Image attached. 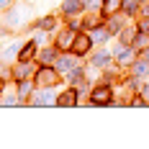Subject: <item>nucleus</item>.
<instances>
[{
	"label": "nucleus",
	"instance_id": "f257e3e1",
	"mask_svg": "<svg viewBox=\"0 0 149 149\" xmlns=\"http://www.w3.org/2000/svg\"><path fill=\"white\" fill-rule=\"evenodd\" d=\"M62 77H64V74H62L54 64H41L39 72H36V77H33V82H36V88H57L62 82Z\"/></svg>",
	"mask_w": 149,
	"mask_h": 149
},
{
	"label": "nucleus",
	"instance_id": "f03ea898",
	"mask_svg": "<svg viewBox=\"0 0 149 149\" xmlns=\"http://www.w3.org/2000/svg\"><path fill=\"white\" fill-rule=\"evenodd\" d=\"M26 21H29V10H26L23 5H13V8H8L5 15H3L5 29H10V31L23 29V26H26Z\"/></svg>",
	"mask_w": 149,
	"mask_h": 149
},
{
	"label": "nucleus",
	"instance_id": "7ed1b4c3",
	"mask_svg": "<svg viewBox=\"0 0 149 149\" xmlns=\"http://www.w3.org/2000/svg\"><path fill=\"white\" fill-rule=\"evenodd\" d=\"M39 62H33V59H29V62H15L13 64V70H10V77H13L15 82H21V80H33L36 77V72H39Z\"/></svg>",
	"mask_w": 149,
	"mask_h": 149
},
{
	"label": "nucleus",
	"instance_id": "20e7f679",
	"mask_svg": "<svg viewBox=\"0 0 149 149\" xmlns=\"http://www.w3.org/2000/svg\"><path fill=\"white\" fill-rule=\"evenodd\" d=\"M90 103L93 105H111L113 103V82H100L90 90Z\"/></svg>",
	"mask_w": 149,
	"mask_h": 149
},
{
	"label": "nucleus",
	"instance_id": "39448f33",
	"mask_svg": "<svg viewBox=\"0 0 149 149\" xmlns=\"http://www.w3.org/2000/svg\"><path fill=\"white\" fill-rule=\"evenodd\" d=\"M95 46V41H93V36H90V31H77V36H74L72 41V54H77V57H88L90 49Z\"/></svg>",
	"mask_w": 149,
	"mask_h": 149
},
{
	"label": "nucleus",
	"instance_id": "423d86ee",
	"mask_svg": "<svg viewBox=\"0 0 149 149\" xmlns=\"http://www.w3.org/2000/svg\"><path fill=\"white\" fill-rule=\"evenodd\" d=\"M113 59H116L118 67H131L136 62V49L131 44H118L113 49Z\"/></svg>",
	"mask_w": 149,
	"mask_h": 149
},
{
	"label": "nucleus",
	"instance_id": "0eeeda50",
	"mask_svg": "<svg viewBox=\"0 0 149 149\" xmlns=\"http://www.w3.org/2000/svg\"><path fill=\"white\" fill-rule=\"evenodd\" d=\"M31 105H57V95H54V88H36V93L31 95Z\"/></svg>",
	"mask_w": 149,
	"mask_h": 149
},
{
	"label": "nucleus",
	"instance_id": "6e6552de",
	"mask_svg": "<svg viewBox=\"0 0 149 149\" xmlns=\"http://www.w3.org/2000/svg\"><path fill=\"white\" fill-rule=\"evenodd\" d=\"M74 36H77V29H72V26H70V29H59L57 31V39H54V46H57L59 52H70Z\"/></svg>",
	"mask_w": 149,
	"mask_h": 149
},
{
	"label": "nucleus",
	"instance_id": "1a4fd4ad",
	"mask_svg": "<svg viewBox=\"0 0 149 149\" xmlns=\"http://www.w3.org/2000/svg\"><path fill=\"white\" fill-rule=\"evenodd\" d=\"M77 59H80V57L72 54V52H59V57H57V62H54V67H57L62 74H70L74 67H77Z\"/></svg>",
	"mask_w": 149,
	"mask_h": 149
},
{
	"label": "nucleus",
	"instance_id": "9d476101",
	"mask_svg": "<svg viewBox=\"0 0 149 149\" xmlns=\"http://www.w3.org/2000/svg\"><path fill=\"white\" fill-rule=\"evenodd\" d=\"M59 10H62L64 18L82 15V13H85V0H62V3H59Z\"/></svg>",
	"mask_w": 149,
	"mask_h": 149
},
{
	"label": "nucleus",
	"instance_id": "9b49d317",
	"mask_svg": "<svg viewBox=\"0 0 149 149\" xmlns=\"http://www.w3.org/2000/svg\"><path fill=\"white\" fill-rule=\"evenodd\" d=\"M111 62H113V52H108V44H105L100 52L90 54V67H95V70H108Z\"/></svg>",
	"mask_w": 149,
	"mask_h": 149
},
{
	"label": "nucleus",
	"instance_id": "f8f14e48",
	"mask_svg": "<svg viewBox=\"0 0 149 149\" xmlns=\"http://www.w3.org/2000/svg\"><path fill=\"white\" fill-rule=\"evenodd\" d=\"M15 93H18L21 103L26 105L31 100V95L36 93V82H33V80H21V82H15Z\"/></svg>",
	"mask_w": 149,
	"mask_h": 149
},
{
	"label": "nucleus",
	"instance_id": "ddd939ff",
	"mask_svg": "<svg viewBox=\"0 0 149 149\" xmlns=\"http://www.w3.org/2000/svg\"><path fill=\"white\" fill-rule=\"evenodd\" d=\"M77 103H80L77 88H67V90H62L59 95H57V105H62V108H70V105H77Z\"/></svg>",
	"mask_w": 149,
	"mask_h": 149
},
{
	"label": "nucleus",
	"instance_id": "4468645a",
	"mask_svg": "<svg viewBox=\"0 0 149 149\" xmlns=\"http://www.w3.org/2000/svg\"><path fill=\"white\" fill-rule=\"evenodd\" d=\"M57 57H59V49H57L54 44L52 46H41L39 54H36V62H39V64H54Z\"/></svg>",
	"mask_w": 149,
	"mask_h": 149
},
{
	"label": "nucleus",
	"instance_id": "2eb2a0df",
	"mask_svg": "<svg viewBox=\"0 0 149 149\" xmlns=\"http://www.w3.org/2000/svg\"><path fill=\"white\" fill-rule=\"evenodd\" d=\"M136 33H139V26H136V23H126V26L118 31L116 39H118V44H134Z\"/></svg>",
	"mask_w": 149,
	"mask_h": 149
},
{
	"label": "nucleus",
	"instance_id": "dca6fc26",
	"mask_svg": "<svg viewBox=\"0 0 149 149\" xmlns=\"http://www.w3.org/2000/svg\"><path fill=\"white\" fill-rule=\"evenodd\" d=\"M33 29L36 31H57V18L54 15H44V18H39V21H33Z\"/></svg>",
	"mask_w": 149,
	"mask_h": 149
},
{
	"label": "nucleus",
	"instance_id": "f3484780",
	"mask_svg": "<svg viewBox=\"0 0 149 149\" xmlns=\"http://www.w3.org/2000/svg\"><path fill=\"white\" fill-rule=\"evenodd\" d=\"M90 36H93V41L95 44H108L111 41V31H108V26H98V29H90Z\"/></svg>",
	"mask_w": 149,
	"mask_h": 149
},
{
	"label": "nucleus",
	"instance_id": "a211bd4d",
	"mask_svg": "<svg viewBox=\"0 0 149 149\" xmlns=\"http://www.w3.org/2000/svg\"><path fill=\"white\" fill-rule=\"evenodd\" d=\"M129 70H131V74H134V77H139V80H141V77H147V74H149V62H144L141 57H136V62L129 67Z\"/></svg>",
	"mask_w": 149,
	"mask_h": 149
},
{
	"label": "nucleus",
	"instance_id": "6ab92c4d",
	"mask_svg": "<svg viewBox=\"0 0 149 149\" xmlns=\"http://www.w3.org/2000/svg\"><path fill=\"white\" fill-rule=\"evenodd\" d=\"M0 105H5V108H13V105H23V103H21L18 93H10V90H5V93L0 95Z\"/></svg>",
	"mask_w": 149,
	"mask_h": 149
},
{
	"label": "nucleus",
	"instance_id": "aec40b11",
	"mask_svg": "<svg viewBox=\"0 0 149 149\" xmlns=\"http://www.w3.org/2000/svg\"><path fill=\"white\" fill-rule=\"evenodd\" d=\"M123 10V0H103V13L105 15H113Z\"/></svg>",
	"mask_w": 149,
	"mask_h": 149
},
{
	"label": "nucleus",
	"instance_id": "412c9836",
	"mask_svg": "<svg viewBox=\"0 0 149 149\" xmlns=\"http://www.w3.org/2000/svg\"><path fill=\"white\" fill-rule=\"evenodd\" d=\"M139 10H141V3H139V0H123V13L136 15Z\"/></svg>",
	"mask_w": 149,
	"mask_h": 149
},
{
	"label": "nucleus",
	"instance_id": "4be33fe9",
	"mask_svg": "<svg viewBox=\"0 0 149 149\" xmlns=\"http://www.w3.org/2000/svg\"><path fill=\"white\" fill-rule=\"evenodd\" d=\"M134 49H144V46H149V33H144V31H139L136 33V39H134Z\"/></svg>",
	"mask_w": 149,
	"mask_h": 149
},
{
	"label": "nucleus",
	"instance_id": "5701e85b",
	"mask_svg": "<svg viewBox=\"0 0 149 149\" xmlns=\"http://www.w3.org/2000/svg\"><path fill=\"white\" fill-rule=\"evenodd\" d=\"M88 10H103V0H85V13Z\"/></svg>",
	"mask_w": 149,
	"mask_h": 149
},
{
	"label": "nucleus",
	"instance_id": "b1692460",
	"mask_svg": "<svg viewBox=\"0 0 149 149\" xmlns=\"http://www.w3.org/2000/svg\"><path fill=\"white\" fill-rule=\"evenodd\" d=\"M136 26H139V31H144V33H149V15H141V18L136 21Z\"/></svg>",
	"mask_w": 149,
	"mask_h": 149
},
{
	"label": "nucleus",
	"instance_id": "393cba45",
	"mask_svg": "<svg viewBox=\"0 0 149 149\" xmlns=\"http://www.w3.org/2000/svg\"><path fill=\"white\" fill-rule=\"evenodd\" d=\"M46 41H49V31H39V33H36V44L46 46Z\"/></svg>",
	"mask_w": 149,
	"mask_h": 149
},
{
	"label": "nucleus",
	"instance_id": "a878e982",
	"mask_svg": "<svg viewBox=\"0 0 149 149\" xmlns=\"http://www.w3.org/2000/svg\"><path fill=\"white\" fill-rule=\"evenodd\" d=\"M13 3L15 0H0V13H5L8 8H13Z\"/></svg>",
	"mask_w": 149,
	"mask_h": 149
},
{
	"label": "nucleus",
	"instance_id": "bb28decb",
	"mask_svg": "<svg viewBox=\"0 0 149 149\" xmlns=\"http://www.w3.org/2000/svg\"><path fill=\"white\" fill-rule=\"evenodd\" d=\"M139 93H141V95H144V100H147V105H149V82H144V85H141V90H139Z\"/></svg>",
	"mask_w": 149,
	"mask_h": 149
},
{
	"label": "nucleus",
	"instance_id": "cd10ccee",
	"mask_svg": "<svg viewBox=\"0 0 149 149\" xmlns=\"http://www.w3.org/2000/svg\"><path fill=\"white\" fill-rule=\"evenodd\" d=\"M139 57L144 62H149V46H144V49H139Z\"/></svg>",
	"mask_w": 149,
	"mask_h": 149
},
{
	"label": "nucleus",
	"instance_id": "c85d7f7f",
	"mask_svg": "<svg viewBox=\"0 0 149 149\" xmlns=\"http://www.w3.org/2000/svg\"><path fill=\"white\" fill-rule=\"evenodd\" d=\"M8 90V77H0V95Z\"/></svg>",
	"mask_w": 149,
	"mask_h": 149
},
{
	"label": "nucleus",
	"instance_id": "c756f323",
	"mask_svg": "<svg viewBox=\"0 0 149 149\" xmlns=\"http://www.w3.org/2000/svg\"><path fill=\"white\" fill-rule=\"evenodd\" d=\"M139 13H141V15H149V3H144V5H141V10H139Z\"/></svg>",
	"mask_w": 149,
	"mask_h": 149
},
{
	"label": "nucleus",
	"instance_id": "7c9ffc66",
	"mask_svg": "<svg viewBox=\"0 0 149 149\" xmlns=\"http://www.w3.org/2000/svg\"><path fill=\"white\" fill-rule=\"evenodd\" d=\"M139 3H141V5H144V3H149V0H139Z\"/></svg>",
	"mask_w": 149,
	"mask_h": 149
}]
</instances>
